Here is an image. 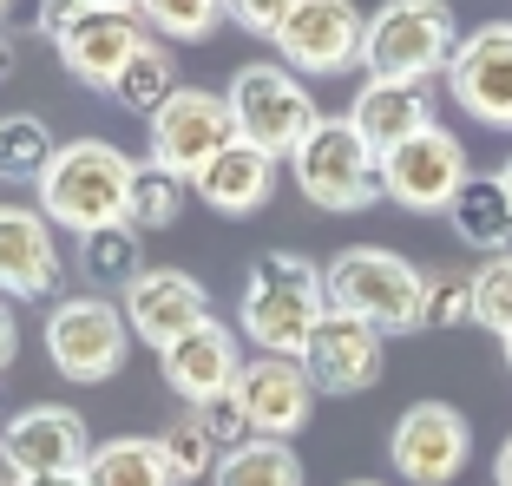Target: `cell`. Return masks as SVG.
<instances>
[{
    "label": "cell",
    "instance_id": "6da1fadb",
    "mask_svg": "<svg viewBox=\"0 0 512 486\" xmlns=\"http://www.w3.org/2000/svg\"><path fill=\"white\" fill-rule=\"evenodd\" d=\"M322 316H329V276H322V263L296 257V250H270V257L250 263L237 322L256 342V355H289V362H302L309 335L322 329Z\"/></svg>",
    "mask_w": 512,
    "mask_h": 486
},
{
    "label": "cell",
    "instance_id": "7a4b0ae2",
    "mask_svg": "<svg viewBox=\"0 0 512 486\" xmlns=\"http://www.w3.org/2000/svg\"><path fill=\"white\" fill-rule=\"evenodd\" d=\"M132 178H138V158H125L119 145H106V138H66L60 152H53V165L33 178V191H40L46 224H66L73 237H86V230L125 224Z\"/></svg>",
    "mask_w": 512,
    "mask_h": 486
},
{
    "label": "cell",
    "instance_id": "3957f363",
    "mask_svg": "<svg viewBox=\"0 0 512 486\" xmlns=\"http://www.w3.org/2000/svg\"><path fill=\"white\" fill-rule=\"evenodd\" d=\"M329 309L368 322L381 335H414L427 329V270L407 257L381 250V243H348L342 257H329Z\"/></svg>",
    "mask_w": 512,
    "mask_h": 486
},
{
    "label": "cell",
    "instance_id": "277c9868",
    "mask_svg": "<svg viewBox=\"0 0 512 486\" xmlns=\"http://www.w3.org/2000/svg\"><path fill=\"white\" fill-rule=\"evenodd\" d=\"M460 20L447 0H381L368 14V40H362V66L368 79H407L427 86L434 73H447L460 53Z\"/></svg>",
    "mask_w": 512,
    "mask_h": 486
},
{
    "label": "cell",
    "instance_id": "5b68a950",
    "mask_svg": "<svg viewBox=\"0 0 512 486\" xmlns=\"http://www.w3.org/2000/svg\"><path fill=\"white\" fill-rule=\"evenodd\" d=\"M289 171H296V191H302V198L316 204V211H335V217L368 211L375 198H388V191H381V158H375V145L348 125V112H342V119H316V132L296 145Z\"/></svg>",
    "mask_w": 512,
    "mask_h": 486
},
{
    "label": "cell",
    "instance_id": "8992f818",
    "mask_svg": "<svg viewBox=\"0 0 512 486\" xmlns=\"http://www.w3.org/2000/svg\"><path fill=\"white\" fill-rule=\"evenodd\" d=\"M224 99H230V119H237V138L256 145V152H270V158H296V145L316 132V119H322L309 86L276 60L243 66Z\"/></svg>",
    "mask_w": 512,
    "mask_h": 486
},
{
    "label": "cell",
    "instance_id": "52a82bcc",
    "mask_svg": "<svg viewBox=\"0 0 512 486\" xmlns=\"http://www.w3.org/2000/svg\"><path fill=\"white\" fill-rule=\"evenodd\" d=\"M145 125H151V165L171 171V178H184V184L211 165V158H224L230 145H237L230 99L224 92H204V86H178Z\"/></svg>",
    "mask_w": 512,
    "mask_h": 486
},
{
    "label": "cell",
    "instance_id": "ba28073f",
    "mask_svg": "<svg viewBox=\"0 0 512 486\" xmlns=\"http://www.w3.org/2000/svg\"><path fill=\"white\" fill-rule=\"evenodd\" d=\"M46 355L66 381H106L132 355V322L106 296H66L46 309Z\"/></svg>",
    "mask_w": 512,
    "mask_h": 486
},
{
    "label": "cell",
    "instance_id": "9c48e42d",
    "mask_svg": "<svg viewBox=\"0 0 512 486\" xmlns=\"http://www.w3.org/2000/svg\"><path fill=\"white\" fill-rule=\"evenodd\" d=\"M92 460V434L73 408L33 401L14 421H0V473L14 480H79Z\"/></svg>",
    "mask_w": 512,
    "mask_h": 486
},
{
    "label": "cell",
    "instance_id": "30bf717a",
    "mask_svg": "<svg viewBox=\"0 0 512 486\" xmlns=\"http://www.w3.org/2000/svg\"><path fill=\"white\" fill-rule=\"evenodd\" d=\"M467 145L447 132V125H427L421 138H407L401 152L381 158V191H388L401 211H453V198L467 191Z\"/></svg>",
    "mask_w": 512,
    "mask_h": 486
},
{
    "label": "cell",
    "instance_id": "8fae6325",
    "mask_svg": "<svg viewBox=\"0 0 512 486\" xmlns=\"http://www.w3.org/2000/svg\"><path fill=\"white\" fill-rule=\"evenodd\" d=\"M362 40H368V14L355 0H296L283 33H276V53H283L289 73L335 79L348 66H362Z\"/></svg>",
    "mask_w": 512,
    "mask_h": 486
},
{
    "label": "cell",
    "instance_id": "7c38bea8",
    "mask_svg": "<svg viewBox=\"0 0 512 486\" xmlns=\"http://www.w3.org/2000/svg\"><path fill=\"white\" fill-rule=\"evenodd\" d=\"M388 460L407 486L460 480V467L473 460L467 414L447 408V401H414V408H401V421H394V434H388Z\"/></svg>",
    "mask_w": 512,
    "mask_h": 486
},
{
    "label": "cell",
    "instance_id": "4fadbf2b",
    "mask_svg": "<svg viewBox=\"0 0 512 486\" xmlns=\"http://www.w3.org/2000/svg\"><path fill=\"white\" fill-rule=\"evenodd\" d=\"M151 40H158V33L138 20V7H79L53 46H60V66L79 79V86L112 92V86H119V73L145 53Z\"/></svg>",
    "mask_w": 512,
    "mask_h": 486
},
{
    "label": "cell",
    "instance_id": "5bb4252c",
    "mask_svg": "<svg viewBox=\"0 0 512 486\" xmlns=\"http://www.w3.org/2000/svg\"><path fill=\"white\" fill-rule=\"evenodd\" d=\"M447 92L480 125L512 132V20H486L460 40V53L447 66Z\"/></svg>",
    "mask_w": 512,
    "mask_h": 486
},
{
    "label": "cell",
    "instance_id": "9a60e30c",
    "mask_svg": "<svg viewBox=\"0 0 512 486\" xmlns=\"http://www.w3.org/2000/svg\"><path fill=\"white\" fill-rule=\"evenodd\" d=\"M302 368L316 381V395H362V388L381 381V368H388V335L342 316V309H329L322 329L309 335V349H302Z\"/></svg>",
    "mask_w": 512,
    "mask_h": 486
},
{
    "label": "cell",
    "instance_id": "2e32d148",
    "mask_svg": "<svg viewBox=\"0 0 512 486\" xmlns=\"http://www.w3.org/2000/svg\"><path fill=\"white\" fill-rule=\"evenodd\" d=\"M237 401L250 414L256 441H289L316 414V381H309L302 362H289V355H250L243 375H237Z\"/></svg>",
    "mask_w": 512,
    "mask_h": 486
},
{
    "label": "cell",
    "instance_id": "e0dca14e",
    "mask_svg": "<svg viewBox=\"0 0 512 486\" xmlns=\"http://www.w3.org/2000/svg\"><path fill=\"white\" fill-rule=\"evenodd\" d=\"M125 322H132L138 342H151L165 355L171 342H184L191 329L211 322V289L184 270H138L125 283Z\"/></svg>",
    "mask_w": 512,
    "mask_h": 486
},
{
    "label": "cell",
    "instance_id": "ac0fdd59",
    "mask_svg": "<svg viewBox=\"0 0 512 486\" xmlns=\"http://www.w3.org/2000/svg\"><path fill=\"white\" fill-rule=\"evenodd\" d=\"M60 243H53V224L33 204H0V296L14 303H40L60 289Z\"/></svg>",
    "mask_w": 512,
    "mask_h": 486
},
{
    "label": "cell",
    "instance_id": "d6986e66",
    "mask_svg": "<svg viewBox=\"0 0 512 486\" xmlns=\"http://www.w3.org/2000/svg\"><path fill=\"white\" fill-rule=\"evenodd\" d=\"M158 368H165V388L171 395H184L191 408H204V401L230 395L243 375V349H237V329H224V322H204V329H191L184 342H171L165 355H158Z\"/></svg>",
    "mask_w": 512,
    "mask_h": 486
},
{
    "label": "cell",
    "instance_id": "ffe728a7",
    "mask_svg": "<svg viewBox=\"0 0 512 486\" xmlns=\"http://www.w3.org/2000/svg\"><path fill=\"white\" fill-rule=\"evenodd\" d=\"M348 125L375 145V158H388L434 125V99H427V86H407V79H362L355 106H348Z\"/></svg>",
    "mask_w": 512,
    "mask_h": 486
},
{
    "label": "cell",
    "instance_id": "44dd1931",
    "mask_svg": "<svg viewBox=\"0 0 512 486\" xmlns=\"http://www.w3.org/2000/svg\"><path fill=\"white\" fill-rule=\"evenodd\" d=\"M191 191L204 204H211L217 217H256L263 204L276 198V158L270 152H256V145H230L224 158H211V165L191 178Z\"/></svg>",
    "mask_w": 512,
    "mask_h": 486
},
{
    "label": "cell",
    "instance_id": "7402d4cb",
    "mask_svg": "<svg viewBox=\"0 0 512 486\" xmlns=\"http://www.w3.org/2000/svg\"><path fill=\"white\" fill-rule=\"evenodd\" d=\"M447 224H453V237L467 243V250L506 257L512 250V198H506V184H499V171H473L467 191L453 198Z\"/></svg>",
    "mask_w": 512,
    "mask_h": 486
},
{
    "label": "cell",
    "instance_id": "603a6c76",
    "mask_svg": "<svg viewBox=\"0 0 512 486\" xmlns=\"http://www.w3.org/2000/svg\"><path fill=\"white\" fill-rule=\"evenodd\" d=\"M79 486H178V480H171L158 441H145V434H119V441H99V447H92Z\"/></svg>",
    "mask_w": 512,
    "mask_h": 486
},
{
    "label": "cell",
    "instance_id": "cb8c5ba5",
    "mask_svg": "<svg viewBox=\"0 0 512 486\" xmlns=\"http://www.w3.org/2000/svg\"><path fill=\"white\" fill-rule=\"evenodd\" d=\"M211 486H302V460L289 441H243L217 460Z\"/></svg>",
    "mask_w": 512,
    "mask_h": 486
},
{
    "label": "cell",
    "instance_id": "d4e9b609",
    "mask_svg": "<svg viewBox=\"0 0 512 486\" xmlns=\"http://www.w3.org/2000/svg\"><path fill=\"white\" fill-rule=\"evenodd\" d=\"M171 92H178V60H171V46H165V40H151L145 53H138V60L119 73L112 99H119L125 112H138V119H151V112L165 106Z\"/></svg>",
    "mask_w": 512,
    "mask_h": 486
},
{
    "label": "cell",
    "instance_id": "484cf974",
    "mask_svg": "<svg viewBox=\"0 0 512 486\" xmlns=\"http://www.w3.org/2000/svg\"><path fill=\"white\" fill-rule=\"evenodd\" d=\"M151 441H158V454H165V467H171V480H178V486H184V480H211L217 460H224V447L211 441V427L197 421V408L178 414L171 427H158Z\"/></svg>",
    "mask_w": 512,
    "mask_h": 486
},
{
    "label": "cell",
    "instance_id": "4316f807",
    "mask_svg": "<svg viewBox=\"0 0 512 486\" xmlns=\"http://www.w3.org/2000/svg\"><path fill=\"white\" fill-rule=\"evenodd\" d=\"M138 20L171 46H197V40H211L217 20H230V14H224V0H138Z\"/></svg>",
    "mask_w": 512,
    "mask_h": 486
},
{
    "label": "cell",
    "instance_id": "83f0119b",
    "mask_svg": "<svg viewBox=\"0 0 512 486\" xmlns=\"http://www.w3.org/2000/svg\"><path fill=\"white\" fill-rule=\"evenodd\" d=\"M184 217V178H171V171H158L145 158L132 178V204H125V224L145 237V230H171Z\"/></svg>",
    "mask_w": 512,
    "mask_h": 486
},
{
    "label": "cell",
    "instance_id": "f1b7e54d",
    "mask_svg": "<svg viewBox=\"0 0 512 486\" xmlns=\"http://www.w3.org/2000/svg\"><path fill=\"white\" fill-rule=\"evenodd\" d=\"M79 270L99 276V283H132V276L145 270V257H138V230L132 224L86 230V237H79Z\"/></svg>",
    "mask_w": 512,
    "mask_h": 486
},
{
    "label": "cell",
    "instance_id": "f546056e",
    "mask_svg": "<svg viewBox=\"0 0 512 486\" xmlns=\"http://www.w3.org/2000/svg\"><path fill=\"white\" fill-rule=\"evenodd\" d=\"M53 132L40 119H0V178H40L53 165Z\"/></svg>",
    "mask_w": 512,
    "mask_h": 486
},
{
    "label": "cell",
    "instance_id": "4dcf8cb0",
    "mask_svg": "<svg viewBox=\"0 0 512 486\" xmlns=\"http://www.w3.org/2000/svg\"><path fill=\"white\" fill-rule=\"evenodd\" d=\"M473 322L493 335H512V250L473 270Z\"/></svg>",
    "mask_w": 512,
    "mask_h": 486
},
{
    "label": "cell",
    "instance_id": "1f68e13d",
    "mask_svg": "<svg viewBox=\"0 0 512 486\" xmlns=\"http://www.w3.org/2000/svg\"><path fill=\"white\" fill-rule=\"evenodd\" d=\"M473 322V270H427V329Z\"/></svg>",
    "mask_w": 512,
    "mask_h": 486
},
{
    "label": "cell",
    "instance_id": "d6a6232c",
    "mask_svg": "<svg viewBox=\"0 0 512 486\" xmlns=\"http://www.w3.org/2000/svg\"><path fill=\"white\" fill-rule=\"evenodd\" d=\"M197 421L211 427V441L224 447H243V441H256L250 434V414H243V401H237V388H230V395H217V401H204V408H197Z\"/></svg>",
    "mask_w": 512,
    "mask_h": 486
},
{
    "label": "cell",
    "instance_id": "836d02e7",
    "mask_svg": "<svg viewBox=\"0 0 512 486\" xmlns=\"http://www.w3.org/2000/svg\"><path fill=\"white\" fill-rule=\"evenodd\" d=\"M289 7H296V0H224V14L237 20L243 33H256V40H276L283 20H289Z\"/></svg>",
    "mask_w": 512,
    "mask_h": 486
},
{
    "label": "cell",
    "instance_id": "e575fe53",
    "mask_svg": "<svg viewBox=\"0 0 512 486\" xmlns=\"http://www.w3.org/2000/svg\"><path fill=\"white\" fill-rule=\"evenodd\" d=\"M14 355H20V322L7 309V296H0V368H14Z\"/></svg>",
    "mask_w": 512,
    "mask_h": 486
},
{
    "label": "cell",
    "instance_id": "d590c367",
    "mask_svg": "<svg viewBox=\"0 0 512 486\" xmlns=\"http://www.w3.org/2000/svg\"><path fill=\"white\" fill-rule=\"evenodd\" d=\"M493 480L512 486V434H506V447H499V460H493Z\"/></svg>",
    "mask_w": 512,
    "mask_h": 486
},
{
    "label": "cell",
    "instance_id": "8d00e7d4",
    "mask_svg": "<svg viewBox=\"0 0 512 486\" xmlns=\"http://www.w3.org/2000/svg\"><path fill=\"white\" fill-rule=\"evenodd\" d=\"M14 73V40H7V33H0V79Z\"/></svg>",
    "mask_w": 512,
    "mask_h": 486
},
{
    "label": "cell",
    "instance_id": "74e56055",
    "mask_svg": "<svg viewBox=\"0 0 512 486\" xmlns=\"http://www.w3.org/2000/svg\"><path fill=\"white\" fill-rule=\"evenodd\" d=\"M66 7H138V0H66Z\"/></svg>",
    "mask_w": 512,
    "mask_h": 486
},
{
    "label": "cell",
    "instance_id": "f35d334b",
    "mask_svg": "<svg viewBox=\"0 0 512 486\" xmlns=\"http://www.w3.org/2000/svg\"><path fill=\"white\" fill-rule=\"evenodd\" d=\"M499 184H506V198H512V158H506V165H499Z\"/></svg>",
    "mask_w": 512,
    "mask_h": 486
},
{
    "label": "cell",
    "instance_id": "ab89813d",
    "mask_svg": "<svg viewBox=\"0 0 512 486\" xmlns=\"http://www.w3.org/2000/svg\"><path fill=\"white\" fill-rule=\"evenodd\" d=\"M20 486H79V480H20Z\"/></svg>",
    "mask_w": 512,
    "mask_h": 486
},
{
    "label": "cell",
    "instance_id": "60d3db41",
    "mask_svg": "<svg viewBox=\"0 0 512 486\" xmlns=\"http://www.w3.org/2000/svg\"><path fill=\"white\" fill-rule=\"evenodd\" d=\"M499 349H506V368H512V335H499Z\"/></svg>",
    "mask_w": 512,
    "mask_h": 486
},
{
    "label": "cell",
    "instance_id": "b9f144b4",
    "mask_svg": "<svg viewBox=\"0 0 512 486\" xmlns=\"http://www.w3.org/2000/svg\"><path fill=\"white\" fill-rule=\"evenodd\" d=\"M348 486H388V480H348Z\"/></svg>",
    "mask_w": 512,
    "mask_h": 486
},
{
    "label": "cell",
    "instance_id": "7bdbcfd3",
    "mask_svg": "<svg viewBox=\"0 0 512 486\" xmlns=\"http://www.w3.org/2000/svg\"><path fill=\"white\" fill-rule=\"evenodd\" d=\"M0 486H20V480H14V473H0Z\"/></svg>",
    "mask_w": 512,
    "mask_h": 486
},
{
    "label": "cell",
    "instance_id": "ee69618b",
    "mask_svg": "<svg viewBox=\"0 0 512 486\" xmlns=\"http://www.w3.org/2000/svg\"><path fill=\"white\" fill-rule=\"evenodd\" d=\"M0 14H7V0H0Z\"/></svg>",
    "mask_w": 512,
    "mask_h": 486
},
{
    "label": "cell",
    "instance_id": "f6af8a7d",
    "mask_svg": "<svg viewBox=\"0 0 512 486\" xmlns=\"http://www.w3.org/2000/svg\"><path fill=\"white\" fill-rule=\"evenodd\" d=\"M0 204H7V198H0Z\"/></svg>",
    "mask_w": 512,
    "mask_h": 486
}]
</instances>
